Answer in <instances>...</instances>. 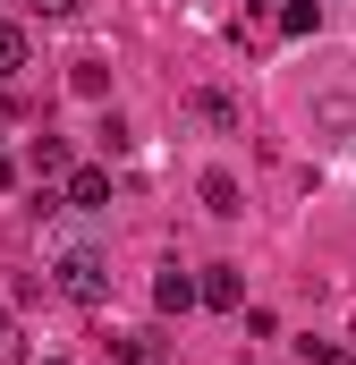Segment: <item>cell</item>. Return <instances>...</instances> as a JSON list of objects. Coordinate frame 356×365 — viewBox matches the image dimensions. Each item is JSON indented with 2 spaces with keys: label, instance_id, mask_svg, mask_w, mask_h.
I'll list each match as a JSON object with an SVG mask.
<instances>
[{
  "label": "cell",
  "instance_id": "cell-9",
  "mask_svg": "<svg viewBox=\"0 0 356 365\" xmlns=\"http://www.w3.org/2000/svg\"><path fill=\"white\" fill-rule=\"evenodd\" d=\"M314 26H323V0H288L280 9V34H314Z\"/></svg>",
  "mask_w": 356,
  "mask_h": 365
},
{
  "label": "cell",
  "instance_id": "cell-16",
  "mask_svg": "<svg viewBox=\"0 0 356 365\" xmlns=\"http://www.w3.org/2000/svg\"><path fill=\"white\" fill-rule=\"evenodd\" d=\"M51 365H68V357H51Z\"/></svg>",
  "mask_w": 356,
  "mask_h": 365
},
{
  "label": "cell",
  "instance_id": "cell-14",
  "mask_svg": "<svg viewBox=\"0 0 356 365\" xmlns=\"http://www.w3.org/2000/svg\"><path fill=\"white\" fill-rule=\"evenodd\" d=\"M26 9H43V17H68V9H77V0H26Z\"/></svg>",
  "mask_w": 356,
  "mask_h": 365
},
{
  "label": "cell",
  "instance_id": "cell-15",
  "mask_svg": "<svg viewBox=\"0 0 356 365\" xmlns=\"http://www.w3.org/2000/svg\"><path fill=\"white\" fill-rule=\"evenodd\" d=\"M9 187H17V162H0V195H9Z\"/></svg>",
  "mask_w": 356,
  "mask_h": 365
},
{
  "label": "cell",
  "instance_id": "cell-8",
  "mask_svg": "<svg viewBox=\"0 0 356 365\" xmlns=\"http://www.w3.org/2000/svg\"><path fill=\"white\" fill-rule=\"evenodd\" d=\"M187 102H195V119H212V128H238V102H229V93H187Z\"/></svg>",
  "mask_w": 356,
  "mask_h": 365
},
{
  "label": "cell",
  "instance_id": "cell-12",
  "mask_svg": "<svg viewBox=\"0 0 356 365\" xmlns=\"http://www.w3.org/2000/svg\"><path fill=\"white\" fill-rule=\"evenodd\" d=\"M323 128H331V145H348V128H356V102H323Z\"/></svg>",
  "mask_w": 356,
  "mask_h": 365
},
{
  "label": "cell",
  "instance_id": "cell-4",
  "mask_svg": "<svg viewBox=\"0 0 356 365\" xmlns=\"http://www.w3.org/2000/svg\"><path fill=\"white\" fill-rule=\"evenodd\" d=\"M204 212H221V221H238V212H246V187L229 179V170H204Z\"/></svg>",
  "mask_w": 356,
  "mask_h": 365
},
{
  "label": "cell",
  "instance_id": "cell-10",
  "mask_svg": "<svg viewBox=\"0 0 356 365\" xmlns=\"http://www.w3.org/2000/svg\"><path fill=\"white\" fill-rule=\"evenodd\" d=\"M17 68H26V26L0 17V77H17Z\"/></svg>",
  "mask_w": 356,
  "mask_h": 365
},
{
  "label": "cell",
  "instance_id": "cell-11",
  "mask_svg": "<svg viewBox=\"0 0 356 365\" xmlns=\"http://www.w3.org/2000/svg\"><path fill=\"white\" fill-rule=\"evenodd\" d=\"M297 357L305 365H356V349H340V340H297Z\"/></svg>",
  "mask_w": 356,
  "mask_h": 365
},
{
  "label": "cell",
  "instance_id": "cell-1",
  "mask_svg": "<svg viewBox=\"0 0 356 365\" xmlns=\"http://www.w3.org/2000/svg\"><path fill=\"white\" fill-rule=\"evenodd\" d=\"M51 289L77 297V306H102V297H110V264H102L93 247H60V255H51Z\"/></svg>",
  "mask_w": 356,
  "mask_h": 365
},
{
  "label": "cell",
  "instance_id": "cell-5",
  "mask_svg": "<svg viewBox=\"0 0 356 365\" xmlns=\"http://www.w3.org/2000/svg\"><path fill=\"white\" fill-rule=\"evenodd\" d=\"M110 204V170H68V212H102Z\"/></svg>",
  "mask_w": 356,
  "mask_h": 365
},
{
  "label": "cell",
  "instance_id": "cell-7",
  "mask_svg": "<svg viewBox=\"0 0 356 365\" xmlns=\"http://www.w3.org/2000/svg\"><path fill=\"white\" fill-rule=\"evenodd\" d=\"M68 86L85 93V102H102V93H110V60H93V51H85V60L68 68Z\"/></svg>",
  "mask_w": 356,
  "mask_h": 365
},
{
  "label": "cell",
  "instance_id": "cell-13",
  "mask_svg": "<svg viewBox=\"0 0 356 365\" xmlns=\"http://www.w3.org/2000/svg\"><path fill=\"white\" fill-rule=\"evenodd\" d=\"M0 365H26V331H17V314H0Z\"/></svg>",
  "mask_w": 356,
  "mask_h": 365
},
{
  "label": "cell",
  "instance_id": "cell-2",
  "mask_svg": "<svg viewBox=\"0 0 356 365\" xmlns=\"http://www.w3.org/2000/svg\"><path fill=\"white\" fill-rule=\"evenodd\" d=\"M153 306H162V314L204 306V280H195V272H178V264H162V272H153Z\"/></svg>",
  "mask_w": 356,
  "mask_h": 365
},
{
  "label": "cell",
  "instance_id": "cell-3",
  "mask_svg": "<svg viewBox=\"0 0 356 365\" xmlns=\"http://www.w3.org/2000/svg\"><path fill=\"white\" fill-rule=\"evenodd\" d=\"M204 306L238 314V306H246V272H238V264H212V272H204Z\"/></svg>",
  "mask_w": 356,
  "mask_h": 365
},
{
  "label": "cell",
  "instance_id": "cell-6",
  "mask_svg": "<svg viewBox=\"0 0 356 365\" xmlns=\"http://www.w3.org/2000/svg\"><path fill=\"white\" fill-rule=\"evenodd\" d=\"M26 170H34V179H68V145H60V136H34V145H26Z\"/></svg>",
  "mask_w": 356,
  "mask_h": 365
}]
</instances>
